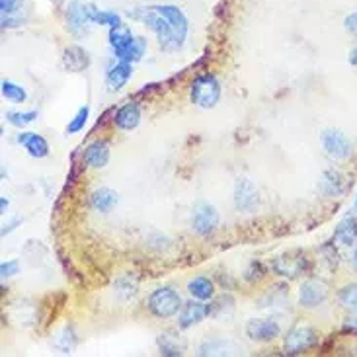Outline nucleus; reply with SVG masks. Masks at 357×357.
<instances>
[{"instance_id": "f257e3e1", "label": "nucleus", "mask_w": 357, "mask_h": 357, "mask_svg": "<svg viewBox=\"0 0 357 357\" xmlns=\"http://www.w3.org/2000/svg\"><path fill=\"white\" fill-rule=\"evenodd\" d=\"M127 14H129V18L141 22L149 30L154 31V35H156V40H158L164 51H176V49L182 47V43L178 40V35H176L170 20L166 16H163L154 6L135 8V10H129Z\"/></svg>"}, {"instance_id": "f03ea898", "label": "nucleus", "mask_w": 357, "mask_h": 357, "mask_svg": "<svg viewBox=\"0 0 357 357\" xmlns=\"http://www.w3.org/2000/svg\"><path fill=\"white\" fill-rule=\"evenodd\" d=\"M110 47H112L113 57L119 61L137 63L143 59L147 51V40L144 38H135L127 28H112L110 30Z\"/></svg>"}, {"instance_id": "7ed1b4c3", "label": "nucleus", "mask_w": 357, "mask_h": 357, "mask_svg": "<svg viewBox=\"0 0 357 357\" xmlns=\"http://www.w3.org/2000/svg\"><path fill=\"white\" fill-rule=\"evenodd\" d=\"M182 299H180V293L172 289V287H158L154 289L151 297H149V310L153 313L156 318H170L176 317L182 308Z\"/></svg>"}, {"instance_id": "20e7f679", "label": "nucleus", "mask_w": 357, "mask_h": 357, "mask_svg": "<svg viewBox=\"0 0 357 357\" xmlns=\"http://www.w3.org/2000/svg\"><path fill=\"white\" fill-rule=\"evenodd\" d=\"M190 98L199 108H205V110L215 108L219 103V100H221V84H219V81L215 78L213 74H201L192 84Z\"/></svg>"}, {"instance_id": "39448f33", "label": "nucleus", "mask_w": 357, "mask_h": 357, "mask_svg": "<svg viewBox=\"0 0 357 357\" xmlns=\"http://www.w3.org/2000/svg\"><path fill=\"white\" fill-rule=\"evenodd\" d=\"M318 344V334L308 326H295L291 328L287 332L285 342H283V347H285L287 356H301L308 349Z\"/></svg>"}, {"instance_id": "423d86ee", "label": "nucleus", "mask_w": 357, "mask_h": 357, "mask_svg": "<svg viewBox=\"0 0 357 357\" xmlns=\"http://www.w3.org/2000/svg\"><path fill=\"white\" fill-rule=\"evenodd\" d=\"M217 226H219V211L213 205L207 204V201H199L195 205L194 215H192V229H194L195 235H213Z\"/></svg>"}, {"instance_id": "0eeeda50", "label": "nucleus", "mask_w": 357, "mask_h": 357, "mask_svg": "<svg viewBox=\"0 0 357 357\" xmlns=\"http://www.w3.org/2000/svg\"><path fill=\"white\" fill-rule=\"evenodd\" d=\"M28 4L26 0H0V22L2 30L18 28L28 20Z\"/></svg>"}, {"instance_id": "6e6552de", "label": "nucleus", "mask_w": 357, "mask_h": 357, "mask_svg": "<svg viewBox=\"0 0 357 357\" xmlns=\"http://www.w3.org/2000/svg\"><path fill=\"white\" fill-rule=\"evenodd\" d=\"M235 205L238 211L252 213L260 205V194L258 188L250 178H238L235 184Z\"/></svg>"}, {"instance_id": "1a4fd4ad", "label": "nucleus", "mask_w": 357, "mask_h": 357, "mask_svg": "<svg viewBox=\"0 0 357 357\" xmlns=\"http://www.w3.org/2000/svg\"><path fill=\"white\" fill-rule=\"evenodd\" d=\"M92 26V18H90V6L82 4V2H71L67 8V28L74 38H81L84 33H88Z\"/></svg>"}, {"instance_id": "9d476101", "label": "nucleus", "mask_w": 357, "mask_h": 357, "mask_svg": "<svg viewBox=\"0 0 357 357\" xmlns=\"http://www.w3.org/2000/svg\"><path fill=\"white\" fill-rule=\"evenodd\" d=\"M320 143L326 154L338 160H344L351 154V141L347 139L346 133L338 131V129H326L320 135Z\"/></svg>"}, {"instance_id": "9b49d317", "label": "nucleus", "mask_w": 357, "mask_h": 357, "mask_svg": "<svg viewBox=\"0 0 357 357\" xmlns=\"http://www.w3.org/2000/svg\"><path fill=\"white\" fill-rule=\"evenodd\" d=\"M246 334L254 342H272L281 334V328L274 318H252L246 324Z\"/></svg>"}, {"instance_id": "f8f14e48", "label": "nucleus", "mask_w": 357, "mask_h": 357, "mask_svg": "<svg viewBox=\"0 0 357 357\" xmlns=\"http://www.w3.org/2000/svg\"><path fill=\"white\" fill-rule=\"evenodd\" d=\"M328 299V287L318 279H308L299 289V303L305 308L320 306Z\"/></svg>"}, {"instance_id": "ddd939ff", "label": "nucleus", "mask_w": 357, "mask_h": 357, "mask_svg": "<svg viewBox=\"0 0 357 357\" xmlns=\"http://www.w3.org/2000/svg\"><path fill=\"white\" fill-rule=\"evenodd\" d=\"M306 267V258L305 256H279L274 260V264H272V269L276 272L279 277H289V279H293V277H299L301 274H305Z\"/></svg>"}, {"instance_id": "4468645a", "label": "nucleus", "mask_w": 357, "mask_h": 357, "mask_svg": "<svg viewBox=\"0 0 357 357\" xmlns=\"http://www.w3.org/2000/svg\"><path fill=\"white\" fill-rule=\"evenodd\" d=\"M205 317H209V306L199 303V299L190 301V303L182 305L180 313H178V326L182 330H188V328L199 324Z\"/></svg>"}, {"instance_id": "2eb2a0df", "label": "nucleus", "mask_w": 357, "mask_h": 357, "mask_svg": "<svg viewBox=\"0 0 357 357\" xmlns=\"http://www.w3.org/2000/svg\"><path fill=\"white\" fill-rule=\"evenodd\" d=\"M133 63L127 61H113L106 69V84L110 86V90H122L123 86L129 82L133 74Z\"/></svg>"}, {"instance_id": "dca6fc26", "label": "nucleus", "mask_w": 357, "mask_h": 357, "mask_svg": "<svg viewBox=\"0 0 357 357\" xmlns=\"http://www.w3.org/2000/svg\"><path fill=\"white\" fill-rule=\"evenodd\" d=\"M154 8L170 20V24L174 26V31L178 35V40L184 45L185 38H188V30H190V24H188V18H185L184 12L180 10L178 6H172V4H156Z\"/></svg>"}, {"instance_id": "f3484780", "label": "nucleus", "mask_w": 357, "mask_h": 357, "mask_svg": "<svg viewBox=\"0 0 357 357\" xmlns=\"http://www.w3.org/2000/svg\"><path fill=\"white\" fill-rule=\"evenodd\" d=\"M113 123L122 129V131H133L137 129V125L141 123V108L135 102L123 103L122 108L113 115Z\"/></svg>"}, {"instance_id": "a211bd4d", "label": "nucleus", "mask_w": 357, "mask_h": 357, "mask_svg": "<svg viewBox=\"0 0 357 357\" xmlns=\"http://www.w3.org/2000/svg\"><path fill=\"white\" fill-rule=\"evenodd\" d=\"M63 65L71 72H82L90 67V55L78 45H71L63 51Z\"/></svg>"}, {"instance_id": "6ab92c4d", "label": "nucleus", "mask_w": 357, "mask_h": 357, "mask_svg": "<svg viewBox=\"0 0 357 357\" xmlns=\"http://www.w3.org/2000/svg\"><path fill=\"white\" fill-rule=\"evenodd\" d=\"M334 244L342 248H356L357 246V221L354 217H346L340 221L334 231Z\"/></svg>"}, {"instance_id": "aec40b11", "label": "nucleus", "mask_w": 357, "mask_h": 357, "mask_svg": "<svg viewBox=\"0 0 357 357\" xmlns=\"http://www.w3.org/2000/svg\"><path fill=\"white\" fill-rule=\"evenodd\" d=\"M18 144H22L33 158H45L49 154V144L47 141L33 131H24L18 135Z\"/></svg>"}, {"instance_id": "412c9836", "label": "nucleus", "mask_w": 357, "mask_h": 357, "mask_svg": "<svg viewBox=\"0 0 357 357\" xmlns=\"http://www.w3.org/2000/svg\"><path fill=\"white\" fill-rule=\"evenodd\" d=\"M82 158H84L86 166H90V168H103L110 163V147L106 141H94L86 147Z\"/></svg>"}, {"instance_id": "4be33fe9", "label": "nucleus", "mask_w": 357, "mask_h": 357, "mask_svg": "<svg viewBox=\"0 0 357 357\" xmlns=\"http://www.w3.org/2000/svg\"><path fill=\"white\" fill-rule=\"evenodd\" d=\"M90 204H92L94 211L110 213L113 207L117 205V194L113 190H110V188H100V190H96L92 194Z\"/></svg>"}, {"instance_id": "5701e85b", "label": "nucleus", "mask_w": 357, "mask_h": 357, "mask_svg": "<svg viewBox=\"0 0 357 357\" xmlns=\"http://www.w3.org/2000/svg\"><path fill=\"white\" fill-rule=\"evenodd\" d=\"M320 192L328 197H338V195L344 192V180H342V174L336 170H328L322 174V180H320Z\"/></svg>"}, {"instance_id": "b1692460", "label": "nucleus", "mask_w": 357, "mask_h": 357, "mask_svg": "<svg viewBox=\"0 0 357 357\" xmlns=\"http://www.w3.org/2000/svg\"><path fill=\"white\" fill-rule=\"evenodd\" d=\"M188 291H190V295L194 297V299L207 301V299H211V297L215 295V285L209 277L199 276L194 277V279L188 283Z\"/></svg>"}, {"instance_id": "393cba45", "label": "nucleus", "mask_w": 357, "mask_h": 357, "mask_svg": "<svg viewBox=\"0 0 357 357\" xmlns=\"http://www.w3.org/2000/svg\"><path fill=\"white\" fill-rule=\"evenodd\" d=\"M209 306V317L217 318V320H225V318L233 317L235 313V299L231 295H223L215 299L213 305Z\"/></svg>"}, {"instance_id": "a878e982", "label": "nucleus", "mask_w": 357, "mask_h": 357, "mask_svg": "<svg viewBox=\"0 0 357 357\" xmlns=\"http://www.w3.org/2000/svg\"><path fill=\"white\" fill-rule=\"evenodd\" d=\"M158 349L163 356L174 357V356H182L184 351V344L180 342V338L174 336L172 332H164L158 336Z\"/></svg>"}, {"instance_id": "bb28decb", "label": "nucleus", "mask_w": 357, "mask_h": 357, "mask_svg": "<svg viewBox=\"0 0 357 357\" xmlns=\"http://www.w3.org/2000/svg\"><path fill=\"white\" fill-rule=\"evenodd\" d=\"M0 90H2V96L12 103H24L26 100H28V92H26V88L20 86V84H16V82L2 81V84H0Z\"/></svg>"}, {"instance_id": "cd10ccee", "label": "nucleus", "mask_w": 357, "mask_h": 357, "mask_svg": "<svg viewBox=\"0 0 357 357\" xmlns=\"http://www.w3.org/2000/svg\"><path fill=\"white\" fill-rule=\"evenodd\" d=\"M90 18H92V24H100V26H108V28H119V26H123L122 18L115 12L98 10L94 6H90Z\"/></svg>"}, {"instance_id": "c85d7f7f", "label": "nucleus", "mask_w": 357, "mask_h": 357, "mask_svg": "<svg viewBox=\"0 0 357 357\" xmlns=\"http://www.w3.org/2000/svg\"><path fill=\"white\" fill-rule=\"evenodd\" d=\"M137 279L131 276H122L117 281H115V293H117V297L119 299H123V301H129V299H133V297L137 295Z\"/></svg>"}, {"instance_id": "c756f323", "label": "nucleus", "mask_w": 357, "mask_h": 357, "mask_svg": "<svg viewBox=\"0 0 357 357\" xmlns=\"http://www.w3.org/2000/svg\"><path fill=\"white\" fill-rule=\"evenodd\" d=\"M88 115H90V108H88V106L81 108L78 112L74 113V117L71 119V123L67 125V133H69V135H74V133L82 131L86 122H88Z\"/></svg>"}, {"instance_id": "7c9ffc66", "label": "nucleus", "mask_w": 357, "mask_h": 357, "mask_svg": "<svg viewBox=\"0 0 357 357\" xmlns=\"http://www.w3.org/2000/svg\"><path fill=\"white\" fill-rule=\"evenodd\" d=\"M6 119L14 127H26L38 119V112H8Z\"/></svg>"}, {"instance_id": "2f4dec72", "label": "nucleus", "mask_w": 357, "mask_h": 357, "mask_svg": "<svg viewBox=\"0 0 357 357\" xmlns=\"http://www.w3.org/2000/svg\"><path fill=\"white\" fill-rule=\"evenodd\" d=\"M338 299H340V303L346 306L347 310H354V313H357V285L356 283H354V285L344 287V289L340 291Z\"/></svg>"}, {"instance_id": "473e14b6", "label": "nucleus", "mask_w": 357, "mask_h": 357, "mask_svg": "<svg viewBox=\"0 0 357 357\" xmlns=\"http://www.w3.org/2000/svg\"><path fill=\"white\" fill-rule=\"evenodd\" d=\"M262 277H264V267L258 264V262H252L250 267L244 272L246 281H258V279H262Z\"/></svg>"}, {"instance_id": "72a5a7b5", "label": "nucleus", "mask_w": 357, "mask_h": 357, "mask_svg": "<svg viewBox=\"0 0 357 357\" xmlns=\"http://www.w3.org/2000/svg\"><path fill=\"white\" fill-rule=\"evenodd\" d=\"M18 269H20V264H18V260H8V262H2L0 265V276L4 277H12L18 274Z\"/></svg>"}, {"instance_id": "f704fd0d", "label": "nucleus", "mask_w": 357, "mask_h": 357, "mask_svg": "<svg viewBox=\"0 0 357 357\" xmlns=\"http://www.w3.org/2000/svg\"><path fill=\"white\" fill-rule=\"evenodd\" d=\"M59 340L67 342L65 347H63V354H71V349L74 347V344H76V338H74V334H72V328H65V332H63Z\"/></svg>"}, {"instance_id": "c9c22d12", "label": "nucleus", "mask_w": 357, "mask_h": 357, "mask_svg": "<svg viewBox=\"0 0 357 357\" xmlns=\"http://www.w3.org/2000/svg\"><path fill=\"white\" fill-rule=\"evenodd\" d=\"M344 28H346V30L351 33V35H356L357 38V12L346 16V20H344Z\"/></svg>"}, {"instance_id": "e433bc0d", "label": "nucleus", "mask_w": 357, "mask_h": 357, "mask_svg": "<svg viewBox=\"0 0 357 357\" xmlns=\"http://www.w3.org/2000/svg\"><path fill=\"white\" fill-rule=\"evenodd\" d=\"M346 330H349V332H354V334H357V318H351V320H347L346 322Z\"/></svg>"}, {"instance_id": "4c0bfd02", "label": "nucleus", "mask_w": 357, "mask_h": 357, "mask_svg": "<svg viewBox=\"0 0 357 357\" xmlns=\"http://www.w3.org/2000/svg\"><path fill=\"white\" fill-rule=\"evenodd\" d=\"M6 209H8V199L2 197V199H0V213H6Z\"/></svg>"}, {"instance_id": "58836bf2", "label": "nucleus", "mask_w": 357, "mask_h": 357, "mask_svg": "<svg viewBox=\"0 0 357 357\" xmlns=\"http://www.w3.org/2000/svg\"><path fill=\"white\" fill-rule=\"evenodd\" d=\"M349 63H351L354 67H357V47L354 49V51L349 53Z\"/></svg>"}, {"instance_id": "ea45409f", "label": "nucleus", "mask_w": 357, "mask_h": 357, "mask_svg": "<svg viewBox=\"0 0 357 357\" xmlns=\"http://www.w3.org/2000/svg\"><path fill=\"white\" fill-rule=\"evenodd\" d=\"M351 265H354V269L357 272V248H356V252H354V260H351Z\"/></svg>"}, {"instance_id": "a19ab883", "label": "nucleus", "mask_w": 357, "mask_h": 357, "mask_svg": "<svg viewBox=\"0 0 357 357\" xmlns=\"http://www.w3.org/2000/svg\"><path fill=\"white\" fill-rule=\"evenodd\" d=\"M53 4H57V6H61L63 0H53Z\"/></svg>"}, {"instance_id": "79ce46f5", "label": "nucleus", "mask_w": 357, "mask_h": 357, "mask_svg": "<svg viewBox=\"0 0 357 357\" xmlns=\"http://www.w3.org/2000/svg\"><path fill=\"white\" fill-rule=\"evenodd\" d=\"M356 207H357V197H356Z\"/></svg>"}]
</instances>
